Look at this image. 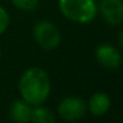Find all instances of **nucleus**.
I'll use <instances>...</instances> for the list:
<instances>
[{"label": "nucleus", "instance_id": "7ed1b4c3", "mask_svg": "<svg viewBox=\"0 0 123 123\" xmlns=\"http://www.w3.org/2000/svg\"><path fill=\"white\" fill-rule=\"evenodd\" d=\"M35 40L38 45L45 50H52L54 49L61 41V35L60 31L54 24L50 21H40L36 24L33 29Z\"/></svg>", "mask_w": 123, "mask_h": 123}, {"label": "nucleus", "instance_id": "9d476101", "mask_svg": "<svg viewBox=\"0 0 123 123\" xmlns=\"http://www.w3.org/2000/svg\"><path fill=\"white\" fill-rule=\"evenodd\" d=\"M12 3L21 11H35L38 7V0H12Z\"/></svg>", "mask_w": 123, "mask_h": 123}, {"label": "nucleus", "instance_id": "20e7f679", "mask_svg": "<svg viewBox=\"0 0 123 123\" xmlns=\"http://www.w3.org/2000/svg\"><path fill=\"white\" fill-rule=\"evenodd\" d=\"M86 112V103L78 97H68L58 106V114L65 120H77Z\"/></svg>", "mask_w": 123, "mask_h": 123}, {"label": "nucleus", "instance_id": "f8f14e48", "mask_svg": "<svg viewBox=\"0 0 123 123\" xmlns=\"http://www.w3.org/2000/svg\"><path fill=\"white\" fill-rule=\"evenodd\" d=\"M119 45H120V48L123 49V29L120 31V33H119Z\"/></svg>", "mask_w": 123, "mask_h": 123}, {"label": "nucleus", "instance_id": "39448f33", "mask_svg": "<svg viewBox=\"0 0 123 123\" xmlns=\"http://www.w3.org/2000/svg\"><path fill=\"white\" fill-rule=\"evenodd\" d=\"M99 12L106 23L118 25L123 23V1L122 0H101Z\"/></svg>", "mask_w": 123, "mask_h": 123}, {"label": "nucleus", "instance_id": "6e6552de", "mask_svg": "<svg viewBox=\"0 0 123 123\" xmlns=\"http://www.w3.org/2000/svg\"><path fill=\"white\" fill-rule=\"evenodd\" d=\"M9 114L16 122H31L32 109L27 101H15L11 106Z\"/></svg>", "mask_w": 123, "mask_h": 123}, {"label": "nucleus", "instance_id": "9b49d317", "mask_svg": "<svg viewBox=\"0 0 123 123\" xmlns=\"http://www.w3.org/2000/svg\"><path fill=\"white\" fill-rule=\"evenodd\" d=\"M9 24V15L3 7H0V35L7 29Z\"/></svg>", "mask_w": 123, "mask_h": 123}, {"label": "nucleus", "instance_id": "423d86ee", "mask_svg": "<svg viewBox=\"0 0 123 123\" xmlns=\"http://www.w3.org/2000/svg\"><path fill=\"white\" fill-rule=\"evenodd\" d=\"M97 61L106 69H117L122 62L120 53L110 44H102L95 50Z\"/></svg>", "mask_w": 123, "mask_h": 123}, {"label": "nucleus", "instance_id": "1a4fd4ad", "mask_svg": "<svg viewBox=\"0 0 123 123\" xmlns=\"http://www.w3.org/2000/svg\"><path fill=\"white\" fill-rule=\"evenodd\" d=\"M31 122L35 123H52L54 122V115L49 109L45 107H36L32 110Z\"/></svg>", "mask_w": 123, "mask_h": 123}, {"label": "nucleus", "instance_id": "0eeeda50", "mask_svg": "<svg viewBox=\"0 0 123 123\" xmlns=\"http://www.w3.org/2000/svg\"><path fill=\"white\" fill-rule=\"evenodd\" d=\"M110 97L105 93H95L89 101V110L93 115L95 117H101L107 112L110 109Z\"/></svg>", "mask_w": 123, "mask_h": 123}, {"label": "nucleus", "instance_id": "f257e3e1", "mask_svg": "<svg viewBox=\"0 0 123 123\" xmlns=\"http://www.w3.org/2000/svg\"><path fill=\"white\" fill-rule=\"evenodd\" d=\"M19 87L24 101L38 106L46 101L50 91L49 75L41 68H31L21 75Z\"/></svg>", "mask_w": 123, "mask_h": 123}, {"label": "nucleus", "instance_id": "f03ea898", "mask_svg": "<svg viewBox=\"0 0 123 123\" xmlns=\"http://www.w3.org/2000/svg\"><path fill=\"white\" fill-rule=\"evenodd\" d=\"M60 9L69 20L75 23H90L97 15L94 0H60Z\"/></svg>", "mask_w": 123, "mask_h": 123}, {"label": "nucleus", "instance_id": "ddd939ff", "mask_svg": "<svg viewBox=\"0 0 123 123\" xmlns=\"http://www.w3.org/2000/svg\"><path fill=\"white\" fill-rule=\"evenodd\" d=\"M0 56H1V53H0Z\"/></svg>", "mask_w": 123, "mask_h": 123}]
</instances>
